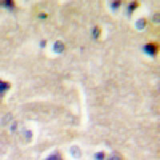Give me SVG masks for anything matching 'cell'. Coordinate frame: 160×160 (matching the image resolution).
<instances>
[{"instance_id":"cell-2","label":"cell","mask_w":160,"mask_h":160,"mask_svg":"<svg viewBox=\"0 0 160 160\" xmlns=\"http://www.w3.org/2000/svg\"><path fill=\"white\" fill-rule=\"evenodd\" d=\"M146 49L147 50V52L151 53V54H154V52L155 51V48H154V46H152V45H147L146 47Z\"/></svg>"},{"instance_id":"cell-4","label":"cell","mask_w":160,"mask_h":160,"mask_svg":"<svg viewBox=\"0 0 160 160\" xmlns=\"http://www.w3.org/2000/svg\"><path fill=\"white\" fill-rule=\"evenodd\" d=\"M103 156H104L103 153H98L97 155H96V158H97L98 160H101L103 159Z\"/></svg>"},{"instance_id":"cell-1","label":"cell","mask_w":160,"mask_h":160,"mask_svg":"<svg viewBox=\"0 0 160 160\" xmlns=\"http://www.w3.org/2000/svg\"><path fill=\"white\" fill-rule=\"evenodd\" d=\"M8 87H9V83L8 82L0 81V93L5 91Z\"/></svg>"},{"instance_id":"cell-5","label":"cell","mask_w":160,"mask_h":160,"mask_svg":"<svg viewBox=\"0 0 160 160\" xmlns=\"http://www.w3.org/2000/svg\"><path fill=\"white\" fill-rule=\"evenodd\" d=\"M109 160H122V159H121V158H119V157H118V156H114Z\"/></svg>"},{"instance_id":"cell-3","label":"cell","mask_w":160,"mask_h":160,"mask_svg":"<svg viewBox=\"0 0 160 160\" xmlns=\"http://www.w3.org/2000/svg\"><path fill=\"white\" fill-rule=\"evenodd\" d=\"M46 160H62V158L58 154H53V155L50 156L49 158Z\"/></svg>"}]
</instances>
